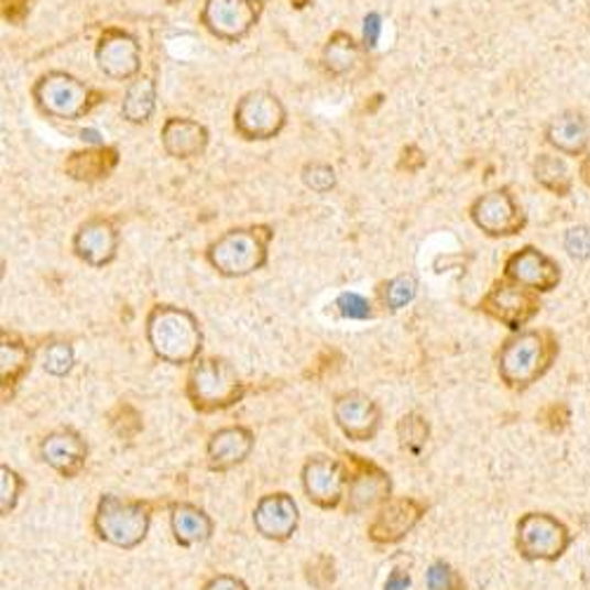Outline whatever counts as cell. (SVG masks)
Here are the masks:
<instances>
[{
    "instance_id": "f35d334b",
    "label": "cell",
    "mask_w": 590,
    "mask_h": 590,
    "mask_svg": "<svg viewBox=\"0 0 590 590\" xmlns=\"http://www.w3.org/2000/svg\"><path fill=\"white\" fill-rule=\"evenodd\" d=\"M31 0H3V14L8 22H22L29 14Z\"/></svg>"
},
{
    "instance_id": "8d00e7d4",
    "label": "cell",
    "mask_w": 590,
    "mask_h": 590,
    "mask_svg": "<svg viewBox=\"0 0 590 590\" xmlns=\"http://www.w3.org/2000/svg\"><path fill=\"white\" fill-rule=\"evenodd\" d=\"M565 245L571 258L588 260L590 258V232L586 227H571L565 237Z\"/></svg>"
},
{
    "instance_id": "ab89813d",
    "label": "cell",
    "mask_w": 590,
    "mask_h": 590,
    "mask_svg": "<svg viewBox=\"0 0 590 590\" xmlns=\"http://www.w3.org/2000/svg\"><path fill=\"white\" fill-rule=\"evenodd\" d=\"M204 590H249L245 588V583L241 579H234V577H216L210 579Z\"/></svg>"
},
{
    "instance_id": "ba28073f",
    "label": "cell",
    "mask_w": 590,
    "mask_h": 590,
    "mask_svg": "<svg viewBox=\"0 0 590 590\" xmlns=\"http://www.w3.org/2000/svg\"><path fill=\"white\" fill-rule=\"evenodd\" d=\"M262 10V0H204L201 24L218 41L239 43L258 26Z\"/></svg>"
},
{
    "instance_id": "3957f363",
    "label": "cell",
    "mask_w": 590,
    "mask_h": 590,
    "mask_svg": "<svg viewBox=\"0 0 590 590\" xmlns=\"http://www.w3.org/2000/svg\"><path fill=\"white\" fill-rule=\"evenodd\" d=\"M557 354V342L544 331H520L499 354V373L511 390H527L544 375Z\"/></svg>"
},
{
    "instance_id": "4dcf8cb0",
    "label": "cell",
    "mask_w": 590,
    "mask_h": 590,
    "mask_svg": "<svg viewBox=\"0 0 590 590\" xmlns=\"http://www.w3.org/2000/svg\"><path fill=\"white\" fill-rule=\"evenodd\" d=\"M397 435L402 439L404 449L418 454L425 441H428L430 428H428V423H425V418H420L418 414H406L397 425Z\"/></svg>"
},
{
    "instance_id": "8992f818",
    "label": "cell",
    "mask_w": 590,
    "mask_h": 590,
    "mask_svg": "<svg viewBox=\"0 0 590 590\" xmlns=\"http://www.w3.org/2000/svg\"><path fill=\"white\" fill-rule=\"evenodd\" d=\"M150 524L152 515L144 503H130L107 494L97 505L95 529L102 540L117 548L130 550L140 546L146 532H150Z\"/></svg>"
},
{
    "instance_id": "30bf717a",
    "label": "cell",
    "mask_w": 590,
    "mask_h": 590,
    "mask_svg": "<svg viewBox=\"0 0 590 590\" xmlns=\"http://www.w3.org/2000/svg\"><path fill=\"white\" fill-rule=\"evenodd\" d=\"M534 293L536 291L524 288L511 282V278H503V282H496L489 288L480 307L489 317H494L496 321L505 324L507 329L520 331L522 326L532 321L540 309V303Z\"/></svg>"
},
{
    "instance_id": "ac0fdd59",
    "label": "cell",
    "mask_w": 590,
    "mask_h": 590,
    "mask_svg": "<svg viewBox=\"0 0 590 590\" xmlns=\"http://www.w3.org/2000/svg\"><path fill=\"white\" fill-rule=\"evenodd\" d=\"M208 142H210L208 128L199 121L171 117L161 128L163 152L179 161L201 156L208 150Z\"/></svg>"
},
{
    "instance_id": "e575fe53",
    "label": "cell",
    "mask_w": 590,
    "mask_h": 590,
    "mask_svg": "<svg viewBox=\"0 0 590 590\" xmlns=\"http://www.w3.org/2000/svg\"><path fill=\"white\" fill-rule=\"evenodd\" d=\"M336 307L338 313L346 317V319H354V321H364V319H371L373 309H371V303L364 298V295H359L354 291H346L338 295L336 301Z\"/></svg>"
},
{
    "instance_id": "74e56055",
    "label": "cell",
    "mask_w": 590,
    "mask_h": 590,
    "mask_svg": "<svg viewBox=\"0 0 590 590\" xmlns=\"http://www.w3.org/2000/svg\"><path fill=\"white\" fill-rule=\"evenodd\" d=\"M381 34H383V18L379 12H369L364 18V34H362L367 51H373V47L379 45Z\"/></svg>"
},
{
    "instance_id": "7c38bea8",
    "label": "cell",
    "mask_w": 590,
    "mask_h": 590,
    "mask_svg": "<svg viewBox=\"0 0 590 590\" xmlns=\"http://www.w3.org/2000/svg\"><path fill=\"white\" fill-rule=\"evenodd\" d=\"M95 62L111 80L138 78L142 69V47L133 34L123 29H107L97 41Z\"/></svg>"
},
{
    "instance_id": "52a82bcc",
    "label": "cell",
    "mask_w": 590,
    "mask_h": 590,
    "mask_svg": "<svg viewBox=\"0 0 590 590\" xmlns=\"http://www.w3.org/2000/svg\"><path fill=\"white\" fill-rule=\"evenodd\" d=\"M286 121L284 102L270 90L245 92L234 107L237 135L249 142L274 140L286 128Z\"/></svg>"
},
{
    "instance_id": "ffe728a7",
    "label": "cell",
    "mask_w": 590,
    "mask_h": 590,
    "mask_svg": "<svg viewBox=\"0 0 590 590\" xmlns=\"http://www.w3.org/2000/svg\"><path fill=\"white\" fill-rule=\"evenodd\" d=\"M41 456L47 466L55 468L64 478H76L86 466L88 447L74 430H57L43 439Z\"/></svg>"
},
{
    "instance_id": "9c48e42d",
    "label": "cell",
    "mask_w": 590,
    "mask_h": 590,
    "mask_svg": "<svg viewBox=\"0 0 590 590\" xmlns=\"http://www.w3.org/2000/svg\"><path fill=\"white\" fill-rule=\"evenodd\" d=\"M571 544V534L560 520L546 513H529L517 522V550L527 560H557Z\"/></svg>"
},
{
    "instance_id": "2e32d148",
    "label": "cell",
    "mask_w": 590,
    "mask_h": 590,
    "mask_svg": "<svg viewBox=\"0 0 590 590\" xmlns=\"http://www.w3.org/2000/svg\"><path fill=\"white\" fill-rule=\"evenodd\" d=\"M505 278H511V282L524 288L546 293L560 284V267H557L548 255L527 245V249H522L507 258Z\"/></svg>"
},
{
    "instance_id": "836d02e7",
    "label": "cell",
    "mask_w": 590,
    "mask_h": 590,
    "mask_svg": "<svg viewBox=\"0 0 590 590\" xmlns=\"http://www.w3.org/2000/svg\"><path fill=\"white\" fill-rule=\"evenodd\" d=\"M425 581H428V590H463V579L445 560H437L428 567Z\"/></svg>"
},
{
    "instance_id": "f1b7e54d",
    "label": "cell",
    "mask_w": 590,
    "mask_h": 590,
    "mask_svg": "<svg viewBox=\"0 0 590 590\" xmlns=\"http://www.w3.org/2000/svg\"><path fill=\"white\" fill-rule=\"evenodd\" d=\"M534 177H536V183H540L546 189L555 192L557 196H567L571 192L569 171L565 166V161L557 159V156H550V154L536 156Z\"/></svg>"
},
{
    "instance_id": "44dd1931",
    "label": "cell",
    "mask_w": 590,
    "mask_h": 590,
    "mask_svg": "<svg viewBox=\"0 0 590 590\" xmlns=\"http://www.w3.org/2000/svg\"><path fill=\"white\" fill-rule=\"evenodd\" d=\"M390 474L367 461H357V472L350 478L348 513H364L390 496Z\"/></svg>"
},
{
    "instance_id": "484cf974",
    "label": "cell",
    "mask_w": 590,
    "mask_h": 590,
    "mask_svg": "<svg viewBox=\"0 0 590 590\" xmlns=\"http://www.w3.org/2000/svg\"><path fill=\"white\" fill-rule=\"evenodd\" d=\"M171 524H173V534L179 546L204 544V540H208L212 534L210 517L189 503H179L173 507Z\"/></svg>"
},
{
    "instance_id": "e0dca14e",
    "label": "cell",
    "mask_w": 590,
    "mask_h": 590,
    "mask_svg": "<svg viewBox=\"0 0 590 590\" xmlns=\"http://www.w3.org/2000/svg\"><path fill=\"white\" fill-rule=\"evenodd\" d=\"M425 507L414 499L390 501L383 511L375 515L369 527V536L375 544H397L420 522Z\"/></svg>"
},
{
    "instance_id": "277c9868",
    "label": "cell",
    "mask_w": 590,
    "mask_h": 590,
    "mask_svg": "<svg viewBox=\"0 0 590 590\" xmlns=\"http://www.w3.org/2000/svg\"><path fill=\"white\" fill-rule=\"evenodd\" d=\"M36 107L51 119L59 121H78L100 105V92L90 88L86 80H80L67 72H47L43 74L34 88Z\"/></svg>"
},
{
    "instance_id": "5b68a950",
    "label": "cell",
    "mask_w": 590,
    "mask_h": 590,
    "mask_svg": "<svg viewBox=\"0 0 590 590\" xmlns=\"http://www.w3.org/2000/svg\"><path fill=\"white\" fill-rule=\"evenodd\" d=\"M243 383L237 369L218 357H206L194 362L187 375V397L204 414L222 412L243 397Z\"/></svg>"
},
{
    "instance_id": "d6a6232c",
    "label": "cell",
    "mask_w": 590,
    "mask_h": 590,
    "mask_svg": "<svg viewBox=\"0 0 590 590\" xmlns=\"http://www.w3.org/2000/svg\"><path fill=\"white\" fill-rule=\"evenodd\" d=\"M303 183L307 189H313L317 194H329L338 185V175H336V168L329 166V163L315 161V163H307V166L303 168Z\"/></svg>"
},
{
    "instance_id": "603a6c76",
    "label": "cell",
    "mask_w": 590,
    "mask_h": 590,
    "mask_svg": "<svg viewBox=\"0 0 590 590\" xmlns=\"http://www.w3.org/2000/svg\"><path fill=\"white\" fill-rule=\"evenodd\" d=\"M119 163V152L113 146H92L86 152H74L67 161V175L78 183H100L107 179Z\"/></svg>"
},
{
    "instance_id": "cb8c5ba5",
    "label": "cell",
    "mask_w": 590,
    "mask_h": 590,
    "mask_svg": "<svg viewBox=\"0 0 590 590\" xmlns=\"http://www.w3.org/2000/svg\"><path fill=\"white\" fill-rule=\"evenodd\" d=\"M588 135H590L588 121L577 111H565L560 117H555L546 130L548 142L557 152H562L567 156L583 154L590 140Z\"/></svg>"
},
{
    "instance_id": "5bb4252c",
    "label": "cell",
    "mask_w": 590,
    "mask_h": 590,
    "mask_svg": "<svg viewBox=\"0 0 590 590\" xmlns=\"http://www.w3.org/2000/svg\"><path fill=\"white\" fill-rule=\"evenodd\" d=\"M348 478L346 470L334 458L315 456L309 458L303 468V487L307 499L319 507H336L342 501V491H346Z\"/></svg>"
},
{
    "instance_id": "d4e9b609",
    "label": "cell",
    "mask_w": 590,
    "mask_h": 590,
    "mask_svg": "<svg viewBox=\"0 0 590 590\" xmlns=\"http://www.w3.org/2000/svg\"><path fill=\"white\" fill-rule=\"evenodd\" d=\"M154 111H156V80L152 76H138L130 80L121 102V117L128 123L142 125L154 117Z\"/></svg>"
},
{
    "instance_id": "f546056e",
    "label": "cell",
    "mask_w": 590,
    "mask_h": 590,
    "mask_svg": "<svg viewBox=\"0 0 590 590\" xmlns=\"http://www.w3.org/2000/svg\"><path fill=\"white\" fill-rule=\"evenodd\" d=\"M418 295V282L414 274H397L392 276L387 284L381 288V301L390 309V313H400L406 305H412Z\"/></svg>"
},
{
    "instance_id": "d590c367",
    "label": "cell",
    "mask_w": 590,
    "mask_h": 590,
    "mask_svg": "<svg viewBox=\"0 0 590 590\" xmlns=\"http://www.w3.org/2000/svg\"><path fill=\"white\" fill-rule=\"evenodd\" d=\"M22 487H24V482L18 472L10 470L8 466L0 468V513L10 515L14 503H18Z\"/></svg>"
},
{
    "instance_id": "9a60e30c",
    "label": "cell",
    "mask_w": 590,
    "mask_h": 590,
    "mask_svg": "<svg viewBox=\"0 0 590 590\" xmlns=\"http://www.w3.org/2000/svg\"><path fill=\"white\" fill-rule=\"evenodd\" d=\"M334 418L346 437L354 441H369L381 428V408L362 392H348L336 400Z\"/></svg>"
},
{
    "instance_id": "7402d4cb",
    "label": "cell",
    "mask_w": 590,
    "mask_h": 590,
    "mask_svg": "<svg viewBox=\"0 0 590 590\" xmlns=\"http://www.w3.org/2000/svg\"><path fill=\"white\" fill-rule=\"evenodd\" d=\"M253 451V435L245 428H225L212 435L208 445V463L212 470H229L243 463Z\"/></svg>"
},
{
    "instance_id": "4fadbf2b",
    "label": "cell",
    "mask_w": 590,
    "mask_h": 590,
    "mask_svg": "<svg viewBox=\"0 0 590 590\" xmlns=\"http://www.w3.org/2000/svg\"><path fill=\"white\" fill-rule=\"evenodd\" d=\"M72 249L90 267H107L119 255V229L107 218H90L76 229Z\"/></svg>"
},
{
    "instance_id": "6da1fadb",
    "label": "cell",
    "mask_w": 590,
    "mask_h": 590,
    "mask_svg": "<svg viewBox=\"0 0 590 590\" xmlns=\"http://www.w3.org/2000/svg\"><path fill=\"white\" fill-rule=\"evenodd\" d=\"M146 340L161 362L185 367L199 362L204 348L201 324L189 309L154 305L146 315Z\"/></svg>"
},
{
    "instance_id": "8fae6325",
    "label": "cell",
    "mask_w": 590,
    "mask_h": 590,
    "mask_svg": "<svg viewBox=\"0 0 590 590\" xmlns=\"http://www.w3.org/2000/svg\"><path fill=\"white\" fill-rule=\"evenodd\" d=\"M470 218L474 222V227L482 229L487 237H513L517 232H522L524 218L522 208L517 206V201L513 199V194L507 189H496L482 194L480 199H474V204L470 206Z\"/></svg>"
},
{
    "instance_id": "d6986e66",
    "label": "cell",
    "mask_w": 590,
    "mask_h": 590,
    "mask_svg": "<svg viewBox=\"0 0 590 590\" xmlns=\"http://www.w3.org/2000/svg\"><path fill=\"white\" fill-rule=\"evenodd\" d=\"M255 529L272 540H286L298 527V505L288 494H270L260 499L253 513Z\"/></svg>"
},
{
    "instance_id": "60d3db41",
    "label": "cell",
    "mask_w": 590,
    "mask_h": 590,
    "mask_svg": "<svg viewBox=\"0 0 590 590\" xmlns=\"http://www.w3.org/2000/svg\"><path fill=\"white\" fill-rule=\"evenodd\" d=\"M408 586H412V577H408V573L402 569L392 571L385 581V590H406Z\"/></svg>"
},
{
    "instance_id": "4316f807",
    "label": "cell",
    "mask_w": 590,
    "mask_h": 590,
    "mask_svg": "<svg viewBox=\"0 0 590 590\" xmlns=\"http://www.w3.org/2000/svg\"><path fill=\"white\" fill-rule=\"evenodd\" d=\"M359 55H362L359 43L350 34H346V31H336L321 51L324 69L331 76H346L357 67Z\"/></svg>"
},
{
    "instance_id": "7a4b0ae2",
    "label": "cell",
    "mask_w": 590,
    "mask_h": 590,
    "mask_svg": "<svg viewBox=\"0 0 590 590\" xmlns=\"http://www.w3.org/2000/svg\"><path fill=\"white\" fill-rule=\"evenodd\" d=\"M274 229L270 225H251L227 229L208 245L206 260L210 267L227 278L249 276L267 265Z\"/></svg>"
},
{
    "instance_id": "1f68e13d",
    "label": "cell",
    "mask_w": 590,
    "mask_h": 590,
    "mask_svg": "<svg viewBox=\"0 0 590 590\" xmlns=\"http://www.w3.org/2000/svg\"><path fill=\"white\" fill-rule=\"evenodd\" d=\"M76 364V354L69 342H51L43 352V369L51 375H67Z\"/></svg>"
},
{
    "instance_id": "83f0119b",
    "label": "cell",
    "mask_w": 590,
    "mask_h": 590,
    "mask_svg": "<svg viewBox=\"0 0 590 590\" xmlns=\"http://www.w3.org/2000/svg\"><path fill=\"white\" fill-rule=\"evenodd\" d=\"M29 369H31V350L22 340L10 338L3 331V342H0V379H3V390L18 385Z\"/></svg>"
}]
</instances>
